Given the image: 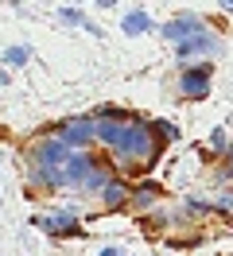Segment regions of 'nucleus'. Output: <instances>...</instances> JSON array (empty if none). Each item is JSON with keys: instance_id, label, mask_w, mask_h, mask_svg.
I'll return each mask as SVG.
<instances>
[{"instance_id": "nucleus-13", "label": "nucleus", "mask_w": 233, "mask_h": 256, "mask_svg": "<svg viewBox=\"0 0 233 256\" xmlns=\"http://www.w3.org/2000/svg\"><path fill=\"white\" fill-rule=\"evenodd\" d=\"M12 86V70H0V90H8Z\"/></svg>"}, {"instance_id": "nucleus-7", "label": "nucleus", "mask_w": 233, "mask_h": 256, "mask_svg": "<svg viewBox=\"0 0 233 256\" xmlns=\"http://www.w3.org/2000/svg\"><path fill=\"white\" fill-rule=\"evenodd\" d=\"M31 62V47L28 43H12V47H4V66L8 70H24Z\"/></svg>"}, {"instance_id": "nucleus-11", "label": "nucleus", "mask_w": 233, "mask_h": 256, "mask_svg": "<svg viewBox=\"0 0 233 256\" xmlns=\"http://www.w3.org/2000/svg\"><path fill=\"white\" fill-rule=\"evenodd\" d=\"M59 20H66V24H86L82 8H59Z\"/></svg>"}, {"instance_id": "nucleus-4", "label": "nucleus", "mask_w": 233, "mask_h": 256, "mask_svg": "<svg viewBox=\"0 0 233 256\" xmlns=\"http://www.w3.org/2000/svg\"><path fill=\"white\" fill-rule=\"evenodd\" d=\"M28 194H51L59 190V186H66L62 182V171H51V167H28Z\"/></svg>"}, {"instance_id": "nucleus-9", "label": "nucleus", "mask_w": 233, "mask_h": 256, "mask_svg": "<svg viewBox=\"0 0 233 256\" xmlns=\"http://www.w3.org/2000/svg\"><path fill=\"white\" fill-rule=\"evenodd\" d=\"M121 28L124 35H144V32H152V20H148V12H128Z\"/></svg>"}, {"instance_id": "nucleus-6", "label": "nucleus", "mask_w": 233, "mask_h": 256, "mask_svg": "<svg viewBox=\"0 0 233 256\" xmlns=\"http://www.w3.org/2000/svg\"><path fill=\"white\" fill-rule=\"evenodd\" d=\"M101 202H105L109 210H124V206H132V190L124 186L121 178H113L105 190H101Z\"/></svg>"}, {"instance_id": "nucleus-8", "label": "nucleus", "mask_w": 233, "mask_h": 256, "mask_svg": "<svg viewBox=\"0 0 233 256\" xmlns=\"http://www.w3.org/2000/svg\"><path fill=\"white\" fill-rule=\"evenodd\" d=\"M155 198H159V186H155V182H140V186H132V206H136V210H148Z\"/></svg>"}, {"instance_id": "nucleus-10", "label": "nucleus", "mask_w": 233, "mask_h": 256, "mask_svg": "<svg viewBox=\"0 0 233 256\" xmlns=\"http://www.w3.org/2000/svg\"><path fill=\"white\" fill-rule=\"evenodd\" d=\"M163 35L167 39H186V35H198V28L190 20H171V24H163Z\"/></svg>"}, {"instance_id": "nucleus-14", "label": "nucleus", "mask_w": 233, "mask_h": 256, "mask_svg": "<svg viewBox=\"0 0 233 256\" xmlns=\"http://www.w3.org/2000/svg\"><path fill=\"white\" fill-rule=\"evenodd\" d=\"M97 256H121V248H117V244H105V248H101Z\"/></svg>"}, {"instance_id": "nucleus-2", "label": "nucleus", "mask_w": 233, "mask_h": 256, "mask_svg": "<svg viewBox=\"0 0 233 256\" xmlns=\"http://www.w3.org/2000/svg\"><path fill=\"white\" fill-rule=\"evenodd\" d=\"M55 132L70 152H86L97 140V116H66V120L55 124Z\"/></svg>"}, {"instance_id": "nucleus-1", "label": "nucleus", "mask_w": 233, "mask_h": 256, "mask_svg": "<svg viewBox=\"0 0 233 256\" xmlns=\"http://www.w3.org/2000/svg\"><path fill=\"white\" fill-rule=\"evenodd\" d=\"M31 225H35V229H43L51 240H74V237H82V233H86V229H82V222H78L70 210L35 214V218H31Z\"/></svg>"}, {"instance_id": "nucleus-3", "label": "nucleus", "mask_w": 233, "mask_h": 256, "mask_svg": "<svg viewBox=\"0 0 233 256\" xmlns=\"http://www.w3.org/2000/svg\"><path fill=\"white\" fill-rule=\"evenodd\" d=\"M97 171H101V163L93 160L90 152H70V160L62 167V182H66V186H86Z\"/></svg>"}, {"instance_id": "nucleus-12", "label": "nucleus", "mask_w": 233, "mask_h": 256, "mask_svg": "<svg viewBox=\"0 0 233 256\" xmlns=\"http://www.w3.org/2000/svg\"><path fill=\"white\" fill-rule=\"evenodd\" d=\"M82 28H86V32H90L93 39H101V35H105V32H101V28H97V24H93V20H86V24H82Z\"/></svg>"}, {"instance_id": "nucleus-15", "label": "nucleus", "mask_w": 233, "mask_h": 256, "mask_svg": "<svg viewBox=\"0 0 233 256\" xmlns=\"http://www.w3.org/2000/svg\"><path fill=\"white\" fill-rule=\"evenodd\" d=\"M0 163H4V152H0Z\"/></svg>"}, {"instance_id": "nucleus-5", "label": "nucleus", "mask_w": 233, "mask_h": 256, "mask_svg": "<svg viewBox=\"0 0 233 256\" xmlns=\"http://www.w3.org/2000/svg\"><path fill=\"white\" fill-rule=\"evenodd\" d=\"M186 97H202L206 94V86H210V66H194V70H183V78H179Z\"/></svg>"}]
</instances>
